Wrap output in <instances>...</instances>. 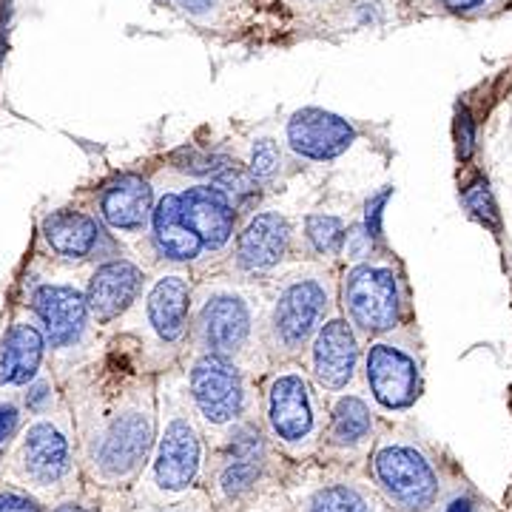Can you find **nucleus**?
<instances>
[{
  "instance_id": "obj_1",
  "label": "nucleus",
  "mask_w": 512,
  "mask_h": 512,
  "mask_svg": "<svg viewBox=\"0 0 512 512\" xmlns=\"http://www.w3.org/2000/svg\"><path fill=\"white\" fill-rule=\"evenodd\" d=\"M157 376L134 356L126 367H114V382L94 410L86 439V458L94 478L106 487H128L146 470L157 439Z\"/></svg>"
},
{
  "instance_id": "obj_2",
  "label": "nucleus",
  "mask_w": 512,
  "mask_h": 512,
  "mask_svg": "<svg viewBox=\"0 0 512 512\" xmlns=\"http://www.w3.org/2000/svg\"><path fill=\"white\" fill-rule=\"evenodd\" d=\"M265 282L237 279L231 274H202L194 282L191 342L188 350L217 356L262 379L271 359L262 336Z\"/></svg>"
},
{
  "instance_id": "obj_3",
  "label": "nucleus",
  "mask_w": 512,
  "mask_h": 512,
  "mask_svg": "<svg viewBox=\"0 0 512 512\" xmlns=\"http://www.w3.org/2000/svg\"><path fill=\"white\" fill-rule=\"evenodd\" d=\"M157 439L143 476L137 478V495L143 507L174 504L197 493L205 484L208 439L188 404L183 367H171L157 376Z\"/></svg>"
},
{
  "instance_id": "obj_4",
  "label": "nucleus",
  "mask_w": 512,
  "mask_h": 512,
  "mask_svg": "<svg viewBox=\"0 0 512 512\" xmlns=\"http://www.w3.org/2000/svg\"><path fill=\"white\" fill-rule=\"evenodd\" d=\"M339 311V271L296 259L291 268L265 282L262 336L271 365L299 362L316 330Z\"/></svg>"
},
{
  "instance_id": "obj_5",
  "label": "nucleus",
  "mask_w": 512,
  "mask_h": 512,
  "mask_svg": "<svg viewBox=\"0 0 512 512\" xmlns=\"http://www.w3.org/2000/svg\"><path fill=\"white\" fill-rule=\"evenodd\" d=\"M194 282L197 274L191 268H154L140 302L120 322L134 336V356L154 376L180 365L188 353Z\"/></svg>"
},
{
  "instance_id": "obj_6",
  "label": "nucleus",
  "mask_w": 512,
  "mask_h": 512,
  "mask_svg": "<svg viewBox=\"0 0 512 512\" xmlns=\"http://www.w3.org/2000/svg\"><path fill=\"white\" fill-rule=\"evenodd\" d=\"M325 419L328 399L302 362H279L259 379V424L282 458L319 456Z\"/></svg>"
},
{
  "instance_id": "obj_7",
  "label": "nucleus",
  "mask_w": 512,
  "mask_h": 512,
  "mask_svg": "<svg viewBox=\"0 0 512 512\" xmlns=\"http://www.w3.org/2000/svg\"><path fill=\"white\" fill-rule=\"evenodd\" d=\"M339 313L373 339L413 322L410 282L402 262L390 251H376L370 259L339 268Z\"/></svg>"
},
{
  "instance_id": "obj_8",
  "label": "nucleus",
  "mask_w": 512,
  "mask_h": 512,
  "mask_svg": "<svg viewBox=\"0 0 512 512\" xmlns=\"http://www.w3.org/2000/svg\"><path fill=\"white\" fill-rule=\"evenodd\" d=\"M188 404L200 421L208 447L228 439L242 424L259 419V379L217 356L188 350L183 356Z\"/></svg>"
},
{
  "instance_id": "obj_9",
  "label": "nucleus",
  "mask_w": 512,
  "mask_h": 512,
  "mask_svg": "<svg viewBox=\"0 0 512 512\" xmlns=\"http://www.w3.org/2000/svg\"><path fill=\"white\" fill-rule=\"evenodd\" d=\"M367 481L393 512H433L444 493L433 453L404 427L379 430L367 456Z\"/></svg>"
},
{
  "instance_id": "obj_10",
  "label": "nucleus",
  "mask_w": 512,
  "mask_h": 512,
  "mask_svg": "<svg viewBox=\"0 0 512 512\" xmlns=\"http://www.w3.org/2000/svg\"><path fill=\"white\" fill-rule=\"evenodd\" d=\"M279 453L268 441L259 419L242 424L228 439L208 447L205 484L217 512H239L262 493L274 490L268 481L274 478Z\"/></svg>"
},
{
  "instance_id": "obj_11",
  "label": "nucleus",
  "mask_w": 512,
  "mask_h": 512,
  "mask_svg": "<svg viewBox=\"0 0 512 512\" xmlns=\"http://www.w3.org/2000/svg\"><path fill=\"white\" fill-rule=\"evenodd\" d=\"M362 393L382 416H402L416 407L424 393V350L413 322L367 339Z\"/></svg>"
},
{
  "instance_id": "obj_12",
  "label": "nucleus",
  "mask_w": 512,
  "mask_h": 512,
  "mask_svg": "<svg viewBox=\"0 0 512 512\" xmlns=\"http://www.w3.org/2000/svg\"><path fill=\"white\" fill-rule=\"evenodd\" d=\"M296 254V222L276 208H256L239 225L237 239L225 256V274L251 282H268L291 268Z\"/></svg>"
},
{
  "instance_id": "obj_13",
  "label": "nucleus",
  "mask_w": 512,
  "mask_h": 512,
  "mask_svg": "<svg viewBox=\"0 0 512 512\" xmlns=\"http://www.w3.org/2000/svg\"><path fill=\"white\" fill-rule=\"evenodd\" d=\"M183 183L185 177L165 165L154 177V211L148 228V248L154 256V265H174L191 268L194 274H208V256L200 237L188 228L183 214Z\"/></svg>"
},
{
  "instance_id": "obj_14",
  "label": "nucleus",
  "mask_w": 512,
  "mask_h": 512,
  "mask_svg": "<svg viewBox=\"0 0 512 512\" xmlns=\"http://www.w3.org/2000/svg\"><path fill=\"white\" fill-rule=\"evenodd\" d=\"M362 353L365 339L336 311L316 330L299 362L308 370L311 382L319 387V393L330 399L339 393L362 390Z\"/></svg>"
},
{
  "instance_id": "obj_15",
  "label": "nucleus",
  "mask_w": 512,
  "mask_h": 512,
  "mask_svg": "<svg viewBox=\"0 0 512 512\" xmlns=\"http://www.w3.org/2000/svg\"><path fill=\"white\" fill-rule=\"evenodd\" d=\"M29 308L43 328L49 348L57 353L80 350L97 328L86 302V285L77 282H40L32 288Z\"/></svg>"
},
{
  "instance_id": "obj_16",
  "label": "nucleus",
  "mask_w": 512,
  "mask_h": 512,
  "mask_svg": "<svg viewBox=\"0 0 512 512\" xmlns=\"http://www.w3.org/2000/svg\"><path fill=\"white\" fill-rule=\"evenodd\" d=\"M379 439V413L362 390H350L328 399V419L322 433L319 453L330 461L348 464H367V456Z\"/></svg>"
},
{
  "instance_id": "obj_17",
  "label": "nucleus",
  "mask_w": 512,
  "mask_h": 512,
  "mask_svg": "<svg viewBox=\"0 0 512 512\" xmlns=\"http://www.w3.org/2000/svg\"><path fill=\"white\" fill-rule=\"evenodd\" d=\"M356 140H359V128L348 117L316 106L293 111L285 120V151L302 163H336L348 154Z\"/></svg>"
},
{
  "instance_id": "obj_18",
  "label": "nucleus",
  "mask_w": 512,
  "mask_h": 512,
  "mask_svg": "<svg viewBox=\"0 0 512 512\" xmlns=\"http://www.w3.org/2000/svg\"><path fill=\"white\" fill-rule=\"evenodd\" d=\"M151 268L131 256H111L86 279V302L97 328L123 322L146 291Z\"/></svg>"
},
{
  "instance_id": "obj_19",
  "label": "nucleus",
  "mask_w": 512,
  "mask_h": 512,
  "mask_svg": "<svg viewBox=\"0 0 512 512\" xmlns=\"http://www.w3.org/2000/svg\"><path fill=\"white\" fill-rule=\"evenodd\" d=\"M183 214L188 228L200 237L205 256H208V268L222 265L237 239L239 225H242V217L234 208V202L228 200L217 185L185 177Z\"/></svg>"
},
{
  "instance_id": "obj_20",
  "label": "nucleus",
  "mask_w": 512,
  "mask_h": 512,
  "mask_svg": "<svg viewBox=\"0 0 512 512\" xmlns=\"http://www.w3.org/2000/svg\"><path fill=\"white\" fill-rule=\"evenodd\" d=\"M154 211V180L143 174L114 177L97 200V217L117 242H143L148 248V228Z\"/></svg>"
},
{
  "instance_id": "obj_21",
  "label": "nucleus",
  "mask_w": 512,
  "mask_h": 512,
  "mask_svg": "<svg viewBox=\"0 0 512 512\" xmlns=\"http://www.w3.org/2000/svg\"><path fill=\"white\" fill-rule=\"evenodd\" d=\"M18 467L29 484L43 490L69 481L74 473V447L66 427L46 416L32 421L20 441Z\"/></svg>"
},
{
  "instance_id": "obj_22",
  "label": "nucleus",
  "mask_w": 512,
  "mask_h": 512,
  "mask_svg": "<svg viewBox=\"0 0 512 512\" xmlns=\"http://www.w3.org/2000/svg\"><path fill=\"white\" fill-rule=\"evenodd\" d=\"M40 234L46 245L63 259L72 262H106L111 256H120L117 239L111 237L109 228L86 211L60 208L46 214L40 222Z\"/></svg>"
},
{
  "instance_id": "obj_23",
  "label": "nucleus",
  "mask_w": 512,
  "mask_h": 512,
  "mask_svg": "<svg viewBox=\"0 0 512 512\" xmlns=\"http://www.w3.org/2000/svg\"><path fill=\"white\" fill-rule=\"evenodd\" d=\"M293 512H393L376 487L353 473L316 478L288 493Z\"/></svg>"
},
{
  "instance_id": "obj_24",
  "label": "nucleus",
  "mask_w": 512,
  "mask_h": 512,
  "mask_svg": "<svg viewBox=\"0 0 512 512\" xmlns=\"http://www.w3.org/2000/svg\"><path fill=\"white\" fill-rule=\"evenodd\" d=\"M49 342L37 322H12L0 336V387H26L37 379Z\"/></svg>"
},
{
  "instance_id": "obj_25",
  "label": "nucleus",
  "mask_w": 512,
  "mask_h": 512,
  "mask_svg": "<svg viewBox=\"0 0 512 512\" xmlns=\"http://www.w3.org/2000/svg\"><path fill=\"white\" fill-rule=\"evenodd\" d=\"M348 217L330 214V211H308L296 220V254L299 259H311L336 268L342 262L345 234H348Z\"/></svg>"
},
{
  "instance_id": "obj_26",
  "label": "nucleus",
  "mask_w": 512,
  "mask_h": 512,
  "mask_svg": "<svg viewBox=\"0 0 512 512\" xmlns=\"http://www.w3.org/2000/svg\"><path fill=\"white\" fill-rule=\"evenodd\" d=\"M163 3L202 32H222L242 26V20L248 18L254 6V0H163Z\"/></svg>"
},
{
  "instance_id": "obj_27",
  "label": "nucleus",
  "mask_w": 512,
  "mask_h": 512,
  "mask_svg": "<svg viewBox=\"0 0 512 512\" xmlns=\"http://www.w3.org/2000/svg\"><path fill=\"white\" fill-rule=\"evenodd\" d=\"M245 168L251 171L256 183L262 188L279 183L285 177V168H288V151L285 143H279L271 134H256L248 140L245 148Z\"/></svg>"
},
{
  "instance_id": "obj_28",
  "label": "nucleus",
  "mask_w": 512,
  "mask_h": 512,
  "mask_svg": "<svg viewBox=\"0 0 512 512\" xmlns=\"http://www.w3.org/2000/svg\"><path fill=\"white\" fill-rule=\"evenodd\" d=\"M461 202L464 208L470 211V217L478 220L484 228H493L498 231L501 225V214H498V205L493 200V191H490V183L484 177H476L470 183L461 188Z\"/></svg>"
},
{
  "instance_id": "obj_29",
  "label": "nucleus",
  "mask_w": 512,
  "mask_h": 512,
  "mask_svg": "<svg viewBox=\"0 0 512 512\" xmlns=\"http://www.w3.org/2000/svg\"><path fill=\"white\" fill-rule=\"evenodd\" d=\"M393 197V185H384L376 194H370L362 205V217L359 222L365 225V231L370 234V239L379 245V248H387V239H384V208Z\"/></svg>"
},
{
  "instance_id": "obj_30",
  "label": "nucleus",
  "mask_w": 512,
  "mask_h": 512,
  "mask_svg": "<svg viewBox=\"0 0 512 512\" xmlns=\"http://www.w3.org/2000/svg\"><path fill=\"white\" fill-rule=\"evenodd\" d=\"M512 0H436L439 12L444 15H456V18L478 20V18H490L495 12L507 9Z\"/></svg>"
},
{
  "instance_id": "obj_31",
  "label": "nucleus",
  "mask_w": 512,
  "mask_h": 512,
  "mask_svg": "<svg viewBox=\"0 0 512 512\" xmlns=\"http://www.w3.org/2000/svg\"><path fill=\"white\" fill-rule=\"evenodd\" d=\"M376 251H387V248H379L370 234L365 231V225L356 220L348 225V234H345V248H342V262L350 265V262H362V259H370Z\"/></svg>"
},
{
  "instance_id": "obj_32",
  "label": "nucleus",
  "mask_w": 512,
  "mask_h": 512,
  "mask_svg": "<svg viewBox=\"0 0 512 512\" xmlns=\"http://www.w3.org/2000/svg\"><path fill=\"white\" fill-rule=\"evenodd\" d=\"M476 151V120L467 109L458 111L456 117V154L458 160H470Z\"/></svg>"
},
{
  "instance_id": "obj_33",
  "label": "nucleus",
  "mask_w": 512,
  "mask_h": 512,
  "mask_svg": "<svg viewBox=\"0 0 512 512\" xmlns=\"http://www.w3.org/2000/svg\"><path fill=\"white\" fill-rule=\"evenodd\" d=\"M143 512H217L211 498L205 490H197V493L185 495L180 501L174 504H163V507H143Z\"/></svg>"
},
{
  "instance_id": "obj_34",
  "label": "nucleus",
  "mask_w": 512,
  "mask_h": 512,
  "mask_svg": "<svg viewBox=\"0 0 512 512\" xmlns=\"http://www.w3.org/2000/svg\"><path fill=\"white\" fill-rule=\"evenodd\" d=\"M239 512H293V504L288 493H282V490H268V493H262L256 501H251L245 510Z\"/></svg>"
},
{
  "instance_id": "obj_35",
  "label": "nucleus",
  "mask_w": 512,
  "mask_h": 512,
  "mask_svg": "<svg viewBox=\"0 0 512 512\" xmlns=\"http://www.w3.org/2000/svg\"><path fill=\"white\" fill-rule=\"evenodd\" d=\"M26 407L35 410V413H43L49 404H52V384L46 379H35L32 384H26Z\"/></svg>"
},
{
  "instance_id": "obj_36",
  "label": "nucleus",
  "mask_w": 512,
  "mask_h": 512,
  "mask_svg": "<svg viewBox=\"0 0 512 512\" xmlns=\"http://www.w3.org/2000/svg\"><path fill=\"white\" fill-rule=\"evenodd\" d=\"M0 512H43L37 507L35 498L15 493V490H3L0 493Z\"/></svg>"
},
{
  "instance_id": "obj_37",
  "label": "nucleus",
  "mask_w": 512,
  "mask_h": 512,
  "mask_svg": "<svg viewBox=\"0 0 512 512\" xmlns=\"http://www.w3.org/2000/svg\"><path fill=\"white\" fill-rule=\"evenodd\" d=\"M285 3H288V6H293V9H299L302 15L319 20V18H325L333 6H339L342 0H285Z\"/></svg>"
},
{
  "instance_id": "obj_38",
  "label": "nucleus",
  "mask_w": 512,
  "mask_h": 512,
  "mask_svg": "<svg viewBox=\"0 0 512 512\" xmlns=\"http://www.w3.org/2000/svg\"><path fill=\"white\" fill-rule=\"evenodd\" d=\"M18 421H20V410L15 404H0V444L9 439L15 430H18Z\"/></svg>"
},
{
  "instance_id": "obj_39",
  "label": "nucleus",
  "mask_w": 512,
  "mask_h": 512,
  "mask_svg": "<svg viewBox=\"0 0 512 512\" xmlns=\"http://www.w3.org/2000/svg\"><path fill=\"white\" fill-rule=\"evenodd\" d=\"M441 512H473V504H470V498H461V495H458L450 504H444Z\"/></svg>"
},
{
  "instance_id": "obj_40",
  "label": "nucleus",
  "mask_w": 512,
  "mask_h": 512,
  "mask_svg": "<svg viewBox=\"0 0 512 512\" xmlns=\"http://www.w3.org/2000/svg\"><path fill=\"white\" fill-rule=\"evenodd\" d=\"M52 512H97V510L86 507V504H80V501H60L57 507H52Z\"/></svg>"
}]
</instances>
